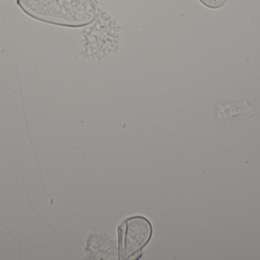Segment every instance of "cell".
Segmentation results:
<instances>
[{
    "label": "cell",
    "mask_w": 260,
    "mask_h": 260,
    "mask_svg": "<svg viewBox=\"0 0 260 260\" xmlns=\"http://www.w3.org/2000/svg\"><path fill=\"white\" fill-rule=\"evenodd\" d=\"M17 4L35 19L65 27L91 24L99 11L96 0H17Z\"/></svg>",
    "instance_id": "obj_1"
},
{
    "label": "cell",
    "mask_w": 260,
    "mask_h": 260,
    "mask_svg": "<svg viewBox=\"0 0 260 260\" xmlns=\"http://www.w3.org/2000/svg\"><path fill=\"white\" fill-rule=\"evenodd\" d=\"M151 235L152 227L147 218L134 216L123 221L118 227L120 259H128L139 254Z\"/></svg>",
    "instance_id": "obj_2"
},
{
    "label": "cell",
    "mask_w": 260,
    "mask_h": 260,
    "mask_svg": "<svg viewBox=\"0 0 260 260\" xmlns=\"http://www.w3.org/2000/svg\"><path fill=\"white\" fill-rule=\"evenodd\" d=\"M200 1L209 9H216L223 7L229 0H200Z\"/></svg>",
    "instance_id": "obj_3"
}]
</instances>
